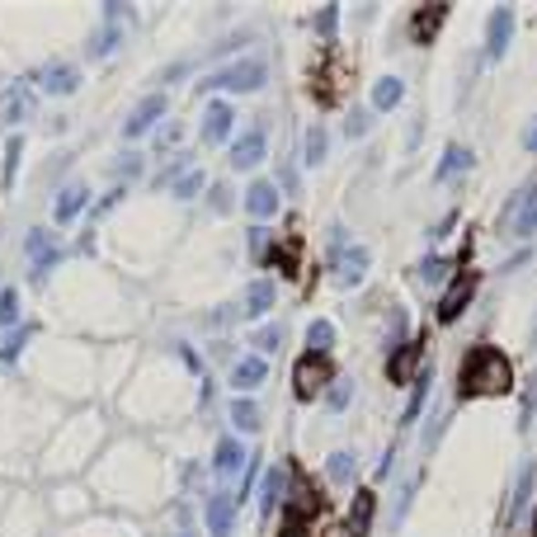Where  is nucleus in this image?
Returning a JSON list of instances; mask_svg holds the SVG:
<instances>
[{
  "label": "nucleus",
  "mask_w": 537,
  "mask_h": 537,
  "mask_svg": "<svg viewBox=\"0 0 537 537\" xmlns=\"http://www.w3.org/2000/svg\"><path fill=\"white\" fill-rule=\"evenodd\" d=\"M241 462H245V448H241V439H222V443L212 448V467H217V476H236V471H241Z\"/></svg>",
  "instance_id": "aec40b11"
},
{
  "label": "nucleus",
  "mask_w": 537,
  "mask_h": 537,
  "mask_svg": "<svg viewBox=\"0 0 537 537\" xmlns=\"http://www.w3.org/2000/svg\"><path fill=\"white\" fill-rule=\"evenodd\" d=\"M283 486H288V476H283V471L274 467V471L264 476V495H260V514H264V519H269V514H274V509H278V500H283V495H288V491H283Z\"/></svg>",
  "instance_id": "b1692460"
},
{
  "label": "nucleus",
  "mask_w": 537,
  "mask_h": 537,
  "mask_svg": "<svg viewBox=\"0 0 537 537\" xmlns=\"http://www.w3.org/2000/svg\"><path fill=\"white\" fill-rule=\"evenodd\" d=\"M325 160V128H306V165Z\"/></svg>",
  "instance_id": "7c9ffc66"
},
{
  "label": "nucleus",
  "mask_w": 537,
  "mask_h": 537,
  "mask_svg": "<svg viewBox=\"0 0 537 537\" xmlns=\"http://www.w3.org/2000/svg\"><path fill=\"white\" fill-rule=\"evenodd\" d=\"M401 95H406V85L396 80V76H382V80L373 85V108H377V113H387V108L401 104Z\"/></svg>",
  "instance_id": "4be33fe9"
},
{
  "label": "nucleus",
  "mask_w": 537,
  "mask_h": 537,
  "mask_svg": "<svg viewBox=\"0 0 537 537\" xmlns=\"http://www.w3.org/2000/svg\"><path fill=\"white\" fill-rule=\"evenodd\" d=\"M38 85L47 95H71V90H80V71L76 67H47V71H38Z\"/></svg>",
  "instance_id": "f3484780"
},
{
  "label": "nucleus",
  "mask_w": 537,
  "mask_h": 537,
  "mask_svg": "<svg viewBox=\"0 0 537 537\" xmlns=\"http://www.w3.org/2000/svg\"><path fill=\"white\" fill-rule=\"evenodd\" d=\"M363 128H367V113L354 108V113H349V123H345V132H349V137H363Z\"/></svg>",
  "instance_id": "58836bf2"
},
{
  "label": "nucleus",
  "mask_w": 537,
  "mask_h": 537,
  "mask_svg": "<svg viewBox=\"0 0 537 537\" xmlns=\"http://www.w3.org/2000/svg\"><path fill=\"white\" fill-rule=\"evenodd\" d=\"M528 537H537V519H532V532H528Z\"/></svg>",
  "instance_id": "a18cd8bd"
},
{
  "label": "nucleus",
  "mask_w": 537,
  "mask_h": 537,
  "mask_svg": "<svg viewBox=\"0 0 537 537\" xmlns=\"http://www.w3.org/2000/svg\"><path fill=\"white\" fill-rule=\"evenodd\" d=\"M269 80V71H264V62H254V57H245V62H232V67H222V71H212V76H203V85L198 90H260V85Z\"/></svg>",
  "instance_id": "f03ea898"
},
{
  "label": "nucleus",
  "mask_w": 537,
  "mask_h": 537,
  "mask_svg": "<svg viewBox=\"0 0 537 537\" xmlns=\"http://www.w3.org/2000/svg\"><path fill=\"white\" fill-rule=\"evenodd\" d=\"M113 47H119V28H104V34H95V43H90V57H104Z\"/></svg>",
  "instance_id": "f704fd0d"
},
{
  "label": "nucleus",
  "mask_w": 537,
  "mask_h": 537,
  "mask_svg": "<svg viewBox=\"0 0 537 537\" xmlns=\"http://www.w3.org/2000/svg\"><path fill=\"white\" fill-rule=\"evenodd\" d=\"M254 345H260V354H274V349L283 345V330H278V325H264L260 335H254Z\"/></svg>",
  "instance_id": "72a5a7b5"
},
{
  "label": "nucleus",
  "mask_w": 537,
  "mask_h": 537,
  "mask_svg": "<svg viewBox=\"0 0 537 537\" xmlns=\"http://www.w3.org/2000/svg\"><path fill=\"white\" fill-rule=\"evenodd\" d=\"M523 147H528V151H537V119H532V123H528V132H523Z\"/></svg>",
  "instance_id": "37998d69"
},
{
  "label": "nucleus",
  "mask_w": 537,
  "mask_h": 537,
  "mask_svg": "<svg viewBox=\"0 0 537 537\" xmlns=\"http://www.w3.org/2000/svg\"><path fill=\"white\" fill-rule=\"evenodd\" d=\"M198 189H203V170H189V175L175 184V198H193Z\"/></svg>",
  "instance_id": "c9c22d12"
},
{
  "label": "nucleus",
  "mask_w": 537,
  "mask_h": 537,
  "mask_svg": "<svg viewBox=\"0 0 537 537\" xmlns=\"http://www.w3.org/2000/svg\"><path fill=\"white\" fill-rule=\"evenodd\" d=\"M471 297H476V274H458L443 288V302H439V321L448 325V321H458L462 311L471 306Z\"/></svg>",
  "instance_id": "20e7f679"
},
{
  "label": "nucleus",
  "mask_w": 537,
  "mask_h": 537,
  "mask_svg": "<svg viewBox=\"0 0 537 537\" xmlns=\"http://www.w3.org/2000/svg\"><path fill=\"white\" fill-rule=\"evenodd\" d=\"M424 396H429V367H424V373H415V391H410V401H406V424H415V419H419V410H424Z\"/></svg>",
  "instance_id": "393cba45"
},
{
  "label": "nucleus",
  "mask_w": 537,
  "mask_h": 537,
  "mask_svg": "<svg viewBox=\"0 0 537 537\" xmlns=\"http://www.w3.org/2000/svg\"><path fill=\"white\" fill-rule=\"evenodd\" d=\"M467 165H471V151H467V147H448V156L439 160V180H448V175H462Z\"/></svg>",
  "instance_id": "bb28decb"
},
{
  "label": "nucleus",
  "mask_w": 537,
  "mask_h": 537,
  "mask_svg": "<svg viewBox=\"0 0 537 537\" xmlns=\"http://www.w3.org/2000/svg\"><path fill=\"white\" fill-rule=\"evenodd\" d=\"M278 537H311V528H306V523H297V519H288V528H283Z\"/></svg>",
  "instance_id": "ea45409f"
},
{
  "label": "nucleus",
  "mask_w": 537,
  "mask_h": 537,
  "mask_svg": "<svg viewBox=\"0 0 537 537\" xmlns=\"http://www.w3.org/2000/svg\"><path fill=\"white\" fill-rule=\"evenodd\" d=\"M443 19H448V5H424V10H415L410 38H415V43H434V34L443 28Z\"/></svg>",
  "instance_id": "4468645a"
},
{
  "label": "nucleus",
  "mask_w": 537,
  "mask_h": 537,
  "mask_svg": "<svg viewBox=\"0 0 537 537\" xmlns=\"http://www.w3.org/2000/svg\"><path fill=\"white\" fill-rule=\"evenodd\" d=\"M264 377H269L264 358H241V363L232 367V387H236V391H254V387H260Z\"/></svg>",
  "instance_id": "412c9836"
},
{
  "label": "nucleus",
  "mask_w": 537,
  "mask_h": 537,
  "mask_svg": "<svg viewBox=\"0 0 537 537\" xmlns=\"http://www.w3.org/2000/svg\"><path fill=\"white\" fill-rule=\"evenodd\" d=\"M170 141H180V128H175V123H170V128H165V132H160V151H165V147H170Z\"/></svg>",
  "instance_id": "c03bdc74"
},
{
  "label": "nucleus",
  "mask_w": 537,
  "mask_h": 537,
  "mask_svg": "<svg viewBox=\"0 0 537 537\" xmlns=\"http://www.w3.org/2000/svg\"><path fill=\"white\" fill-rule=\"evenodd\" d=\"M260 160H264V128H250V132H241L232 141V165L236 170H254Z\"/></svg>",
  "instance_id": "1a4fd4ad"
},
{
  "label": "nucleus",
  "mask_w": 537,
  "mask_h": 537,
  "mask_svg": "<svg viewBox=\"0 0 537 537\" xmlns=\"http://www.w3.org/2000/svg\"><path fill=\"white\" fill-rule=\"evenodd\" d=\"M85 203H90V189H85V184H67L62 198H57V208H52V217L67 226V222H76V212H80Z\"/></svg>",
  "instance_id": "6ab92c4d"
},
{
  "label": "nucleus",
  "mask_w": 537,
  "mask_h": 537,
  "mask_svg": "<svg viewBox=\"0 0 537 537\" xmlns=\"http://www.w3.org/2000/svg\"><path fill=\"white\" fill-rule=\"evenodd\" d=\"M373 509H377V495H373V491H358V495H354V509H349V537H367V528H373Z\"/></svg>",
  "instance_id": "a211bd4d"
},
{
  "label": "nucleus",
  "mask_w": 537,
  "mask_h": 537,
  "mask_svg": "<svg viewBox=\"0 0 537 537\" xmlns=\"http://www.w3.org/2000/svg\"><path fill=\"white\" fill-rule=\"evenodd\" d=\"M28 335H34V325H24V330H15V335H5V345H0V358H19L24 354V345H28Z\"/></svg>",
  "instance_id": "2f4dec72"
},
{
  "label": "nucleus",
  "mask_w": 537,
  "mask_h": 537,
  "mask_svg": "<svg viewBox=\"0 0 537 537\" xmlns=\"http://www.w3.org/2000/svg\"><path fill=\"white\" fill-rule=\"evenodd\" d=\"M325 471H330V480H335V486H345V480H354V452H335Z\"/></svg>",
  "instance_id": "c85d7f7f"
},
{
  "label": "nucleus",
  "mask_w": 537,
  "mask_h": 537,
  "mask_svg": "<svg viewBox=\"0 0 537 537\" xmlns=\"http://www.w3.org/2000/svg\"><path fill=\"white\" fill-rule=\"evenodd\" d=\"M335 24H339V10H335V5H325V10L316 15V28H321V38H335Z\"/></svg>",
  "instance_id": "e433bc0d"
},
{
  "label": "nucleus",
  "mask_w": 537,
  "mask_h": 537,
  "mask_svg": "<svg viewBox=\"0 0 537 537\" xmlns=\"http://www.w3.org/2000/svg\"><path fill=\"white\" fill-rule=\"evenodd\" d=\"M509 232L514 236H537V180L528 184V189H519V198H514V212H509Z\"/></svg>",
  "instance_id": "39448f33"
},
{
  "label": "nucleus",
  "mask_w": 537,
  "mask_h": 537,
  "mask_svg": "<svg viewBox=\"0 0 537 537\" xmlns=\"http://www.w3.org/2000/svg\"><path fill=\"white\" fill-rule=\"evenodd\" d=\"M509 38H514V10H491V28H486V52L491 57H504L509 52Z\"/></svg>",
  "instance_id": "9d476101"
},
{
  "label": "nucleus",
  "mask_w": 537,
  "mask_h": 537,
  "mask_svg": "<svg viewBox=\"0 0 537 537\" xmlns=\"http://www.w3.org/2000/svg\"><path fill=\"white\" fill-rule=\"evenodd\" d=\"M311 514H321V495H316V486H306V480L297 476L293 480V495H288V519L306 523Z\"/></svg>",
  "instance_id": "9b49d317"
},
{
  "label": "nucleus",
  "mask_w": 537,
  "mask_h": 537,
  "mask_svg": "<svg viewBox=\"0 0 537 537\" xmlns=\"http://www.w3.org/2000/svg\"><path fill=\"white\" fill-rule=\"evenodd\" d=\"M349 396H354V387H349L345 377H339L335 391H330V406H335V410H345V406H349Z\"/></svg>",
  "instance_id": "4c0bfd02"
},
{
  "label": "nucleus",
  "mask_w": 537,
  "mask_h": 537,
  "mask_svg": "<svg viewBox=\"0 0 537 537\" xmlns=\"http://www.w3.org/2000/svg\"><path fill=\"white\" fill-rule=\"evenodd\" d=\"M293 377H297V382H293L297 401H311V396H316V391H321L335 373H330V358H325V354H302V358H297V367H293Z\"/></svg>",
  "instance_id": "7ed1b4c3"
},
{
  "label": "nucleus",
  "mask_w": 537,
  "mask_h": 537,
  "mask_svg": "<svg viewBox=\"0 0 537 537\" xmlns=\"http://www.w3.org/2000/svg\"><path fill=\"white\" fill-rule=\"evenodd\" d=\"M180 537H193V532H180Z\"/></svg>",
  "instance_id": "49530a36"
},
{
  "label": "nucleus",
  "mask_w": 537,
  "mask_h": 537,
  "mask_svg": "<svg viewBox=\"0 0 537 537\" xmlns=\"http://www.w3.org/2000/svg\"><path fill=\"white\" fill-rule=\"evenodd\" d=\"M363 274H367V250L363 245L335 250V283H339V288H354V283H363Z\"/></svg>",
  "instance_id": "423d86ee"
},
{
  "label": "nucleus",
  "mask_w": 537,
  "mask_h": 537,
  "mask_svg": "<svg viewBox=\"0 0 537 537\" xmlns=\"http://www.w3.org/2000/svg\"><path fill=\"white\" fill-rule=\"evenodd\" d=\"M28 108H34V90H28L24 80H19V85H5V90H0V119H5L10 128L28 119Z\"/></svg>",
  "instance_id": "6e6552de"
},
{
  "label": "nucleus",
  "mask_w": 537,
  "mask_h": 537,
  "mask_svg": "<svg viewBox=\"0 0 537 537\" xmlns=\"http://www.w3.org/2000/svg\"><path fill=\"white\" fill-rule=\"evenodd\" d=\"M245 212H250V217H274V212H278V189H274L269 180H254V184L245 189Z\"/></svg>",
  "instance_id": "ddd939ff"
},
{
  "label": "nucleus",
  "mask_w": 537,
  "mask_h": 537,
  "mask_svg": "<svg viewBox=\"0 0 537 537\" xmlns=\"http://www.w3.org/2000/svg\"><path fill=\"white\" fill-rule=\"evenodd\" d=\"M212 203H217V208H232V193H226V184L212 189Z\"/></svg>",
  "instance_id": "79ce46f5"
},
{
  "label": "nucleus",
  "mask_w": 537,
  "mask_h": 537,
  "mask_svg": "<svg viewBox=\"0 0 537 537\" xmlns=\"http://www.w3.org/2000/svg\"><path fill=\"white\" fill-rule=\"evenodd\" d=\"M160 113H165V95H147V99L132 108V119L123 123V137H141V132H147V128L160 119Z\"/></svg>",
  "instance_id": "f8f14e48"
},
{
  "label": "nucleus",
  "mask_w": 537,
  "mask_h": 537,
  "mask_svg": "<svg viewBox=\"0 0 537 537\" xmlns=\"http://www.w3.org/2000/svg\"><path fill=\"white\" fill-rule=\"evenodd\" d=\"M232 123H236V108L222 104V99H212V104L203 108V141H208V147L226 141V137H232Z\"/></svg>",
  "instance_id": "0eeeda50"
},
{
  "label": "nucleus",
  "mask_w": 537,
  "mask_h": 537,
  "mask_svg": "<svg viewBox=\"0 0 537 537\" xmlns=\"http://www.w3.org/2000/svg\"><path fill=\"white\" fill-rule=\"evenodd\" d=\"M269 306H274V283L269 278L250 283V288H245V316H264Z\"/></svg>",
  "instance_id": "5701e85b"
},
{
  "label": "nucleus",
  "mask_w": 537,
  "mask_h": 537,
  "mask_svg": "<svg viewBox=\"0 0 537 537\" xmlns=\"http://www.w3.org/2000/svg\"><path fill=\"white\" fill-rule=\"evenodd\" d=\"M232 519H236V500L232 495H212L208 500V532L212 537H232Z\"/></svg>",
  "instance_id": "dca6fc26"
},
{
  "label": "nucleus",
  "mask_w": 537,
  "mask_h": 537,
  "mask_svg": "<svg viewBox=\"0 0 537 537\" xmlns=\"http://www.w3.org/2000/svg\"><path fill=\"white\" fill-rule=\"evenodd\" d=\"M232 419H236L241 434H254V429H260V410H254V401H236V406H232Z\"/></svg>",
  "instance_id": "cd10ccee"
},
{
  "label": "nucleus",
  "mask_w": 537,
  "mask_h": 537,
  "mask_svg": "<svg viewBox=\"0 0 537 537\" xmlns=\"http://www.w3.org/2000/svg\"><path fill=\"white\" fill-rule=\"evenodd\" d=\"M15 321H19V293H15V288H5V293H0V325L10 330Z\"/></svg>",
  "instance_id": "473e14b6"
},
{
  "label": "nucleus",
  "mask_w": 537,
  "mask_h": 537,
  "mask_svg": "<svg viewBox=\"0 0 537 537\" xmlns=\"http://www.w3.org/2000/svg\"><path fill=\"white\" fill-rule=\"evenodd\" d=\"M419 274H424V278H429V283H434V278L443 274V260H434V254H429V260H424V269H419Z\"/></svg>",
  "instance_id": "a19ab883"
},
{
  "label": "nucleus",
  "mask_w": 537,
  "mask_h": 537,
  "mask_svg": "<svg viewBox=\"0 0 537 537\" xmlns=\"http://www.w3.org/2000/svg\"><path fill=\"white\" fill-rule=\"evenodd\" d=\"M415 363H419V339H410L406 349H396V354H391V363H387V377H391L396 387L415 382Z\"/></svg>",
  "instance_id": "2eb2a0df"
},
{
  "label": "nucleus",
  "mask_w": 537,
  "mask_h": 537,
  "mask_svg": "<svg viewBox=\"0 0 537 537\" xmlns=\"http://www.w3.org/2000/svg\"><path fill=\"white\" fill-rule=\"evenodd\" d=\"M514 387V363L509 354H500L495 345H480L462 358V373H458V396L462 401H476V396H504Z\"/></svg>",
  "instance_id": "f257e3e1"
},
{
  "label": "nucleus",
  "mask_w": 537,
  "mask_h": 537,
  "mask_svg": "<svg viewBox=\"0 0 537 537\" xmlns=\"http://www.w3.org/2000/svg\"><path fill=\"white\" fill-rule=\"evenodd\" d=\"M19 151H24V141L10 137V147H5V170H0V184L15 189V170H19Z\"/></svg>",
  "instance_id": "c756f323"
},
{
  "label": "nucleus",
  "mask_w": 537,
  "mask_h": 537,
  "mask_svg": "<svg viewBox=\"0 0 537 537\" xmlns=\"http://www.w3.org/2000/svg\"><path fill=\"white\" fill-rule=\"evenodd\" d=\"M306 345H311V354H325L335 345V325L330 321H311L306 325Z\"/></svg>",
  "instance_id": "a878e982"
}]
</instances>
